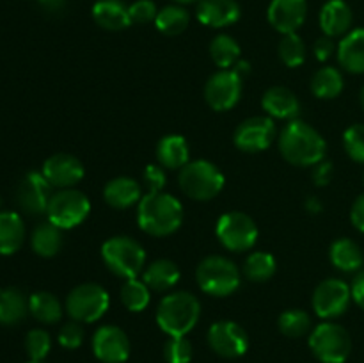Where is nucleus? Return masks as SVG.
<instances>
[{
    "label": "nucleus",
    "mask_w": 364,
    "mask_h": 363,
    "mask_svg": "<svg viewBox=\"0 0 364 363\" xmlns=\"http://www.w3.org/2000/svg\"><path fill=\"white\" fill-rule=\"evenodd\" d=\"M279 152L287 162L301 167H313L326 159V139L301 120H291L279 134Z\"/></svg>",
    "instance_id": "f257e3e1"
},
{
    "label": "nucleus",
    "mask_w": 364,
    "mask_h": 363,
    "mask_svg": "<svg viewBox=\"0 0 364 363\" xmlns=\"http://www.w3.org/2000/svg\"><path fill=\"white\" fill-rule=\"evenodd\" d=\"M183 223L180 199L167 192H148L137 205V224L151 237H167Z\"/></svg>",
    "instance_id": "f03ea898"
},
{
    "label": "nucleus",
    "mask_w": 364,
    "mask_h": 363,
    "mask_svg": "<svg viewBox=\"0 0 364 363\" xmlns=\"http://www.w3.org/2000/svg\"><path fill=\"white\" fill-rule=\"evenodd\" d=\"M201 317V302L192 292H173L160 301L156 324L169 337H187Z\"/></svg>",
    "instance_id": "7ed1b4c3"
},
{
    "label": "nucleus",
    "mask_w": 364,
    "mask_h": 363,
    "mask_svg": "<svg viewBox=\"0 0 364 363\" xmlns=\"http://www.w3.org/2000/svg\"><path fill=\"white\" fill-rule=\"evenodd\" d=\"M102 260L110 273L123 280L137 278L144 270L146 251L135 238L127 235L110 237L102 246Z\"/></svg>",
    "instance_id": "20e7f679"
},
{
    "label": "nucleus",
    "mask_w": 364,
    "mask_h": 363,
    "mask_svg": "<svg viewBox=\"0 0 364 363\" xmlns=\"http://www.w3.org/2000/svg\"><path fill=\"white\" fill-rule=\"evenodd\" d=\"M196 280L205 294L226 298L240 287V270L237 263L220 255L206 256L196 270Z\"/></svg>",
    "instance_id": "39448f33"
},
{
    "label": "nucleus",
    "mask_w": 364,
    "mask_h": 363,
    "mask_svg": "<svg viewBox=\"0 0 364 363\" xmlns=\"http://www.w3.org/2000/svg\"><path fill=\"white\" fill-rule=\"evenodd\" d=\"M178 182H180L181 191L191 199L210 201L220 194L226 180L215 164L208 160H194L181 167Z\"/></svg>",
    "instance_id": "423d86ee"
},
{
    "label": "nucleus",
    "mask_w": 364,
    "mask_h": 363,
    "mask_svg": "<svg viewBox=\"0 0 364 363\" xmlns=\"http://www.w3.org/2000/svg\"><path fill=\"white\" fill-rule=\"evenodd\" d=\"M309 347L322 363H345L352 352V338L343 326L326 320L311 331Z\"/></svg>",
    "instance_id": "0eeeda50"
},
{
    "label": "nucleus",
    "mask_w": 364,
    "mask_h": 363,
    "mask_svg": "<svg viewBox=\"0 0 364 363\" xmlns=\"http://www.w3.org/2000/svg\"><path fill=\"white\" fill-rule=\"evenodd\" d=\"M109 292L98 283L77 285L66 298L68 315L82 324L96 322L102 319L109 310Z\"/></svg>",
    "instance_id": "6e6552de"
},
{
    "label": "nucleus",
    "mask_w": 364,
    "mask_h": 363,
    "mask_svg": "<svg viewBox=\"0 0 364 363\" xmlns=\"http://www.w3.org/2000/svg\"><path fill=\"white\" fill-rule=\"evenodd\" d=\"M89 212H91V201L84 192L77 189H59L50 199L46 216L50 223L60 230H71L84 223Z\"/></svg>",
    "instance_id": "1a4fd4ad"
},
{
    "label": "nucleus",
    "mask_w": 364,
    "mask_h": 363,
    "mask_svg": "<svg viewBox=\"0 0 364 363\" xmlns=\"http://www.w3.org/2000/svg\"><path fill=\"white\" fill-rule=\"evenodd\" d=\"M217 238L228 251L244 253L255 248L258 241V226L255 219L244 212H228L217 221Z\"/></svg>",
    "instance_id": "9d476101"
},
{
    "label": "nucleus",
    "mask_w": 364,
    "mask_h": 363,
    "mask_svg": "<svg viewBox=\"0 0 364 363\" xmlns=\"http://www.w3.org/2000/svg\"><path fill=\"white\" fill-rule=\"evenodd\" d=\"M352 301L350 285L338 278H329L316 285L313 292V310L323 320H333L343 315Z\"/></svg>",
    "instance_id": "9b49d317"
},
{
    "label": "nucleus",
    "mask_w": 364,
    "mask_h": 363,
    "mask_svg": "<svg viewBox=\"0 0 364 363\" xmlns=\"http://www.w3.org/2000/svg\"><path fill=\"white\" fill-rule=\"evenodd\" d=\"M242 98V77L233 70H220L208 78L205 85V100L217 112L231 110Z\"/></svg>",
    "instance_id": "f8f14e48"
},
{
    "label": "nucleus",
    "mask_w": 364,
    "mask_h": 363,
    "mask_svg": "<svg viewBox=\"0 0 364 363\" xmlns=\"http://www.w3.org/2000/svg\"><path fill=\"white\" fill-rule=\"evenodd\" d=\"M276 139V123L270 116H255L242 121L233 134V142L240 152L258 153L269 148Z\"/></svg>",
    "instance_id": "ddd939ff"
},
{
    "label": "nucleus",
    "mask_w": 364,
    "mask_h": 363,
    "mask_svg": "<svg viewBox=\"0 0 364 363\" xmlns=\"http://www.w3.org/2000/svg\"><path fill=\"white\" fill-rule=\"evenodd\" d=\"M208 344L223 358H240L249 349V337L235 320H217L208 330Z\"/></svg>",
    "instance_id": "4468645a"
},
{
    "label": "nucleus",
    "mask_w": 364,
    "mask_h": 363,
    "mask_svg": "<svg viewBox=\"0 0 364 363\" xmlns=\"http://www.w3.org/2000/svg\"><path fill=\"white\" fill-rule=\"evenodd\" d=\"M92 352L102 363H124L130 356V338L119 326L105 324L92 335Z\"/></svg>",
    "instance_id": "2eb2a0df"
},
{
    "label": "nucleus",
    "mask_w": 364,
    "mask_h": 363,
    "mask_svg": "<svg viewBox=\"0 0 364 363\" xmlns=\"http://www.w3.org/2000/svg\"><path fill=\"white\" fill-rule=\"evenodd\" d=\"M52 185L48 184L43 173L31 171L21 178L20 185L16 189V201L23 212L31 216L46 214L48 203L52 199Z\"/></svg>",
    "instance_id": "dca6fc26"
},
{
    "label": "nucleus",
    "mask_w": 364,
    "mask_h": 363,
    "mask_svg": "<svg viewBox=\"0 0 364 363\" xmlns=\"http://www.w3.org/2000/svg\"><path fill=\"white\" fill-rule=\"evenodd\" d=\"M43 177L55 189H73L84 178V164L70 153H55L48 157L41 167Z\"/></svg>",
    "instance_id": "f3484780"
},
{
    "label": "nucleus",
    "mask_w": 364,
    "mask_h": 363,
    "mask_svg": "<svg viewBox=\"0 0 364 363\" xmlns=\"http://www.w3.org/2000/svg\"><path fill=\"white\" fill-rule=\"evenodd\" d=\"M267 18L283 36L297 32L308 18V0H272Z\"/></svg>",
    "instance_id": "a211bd4d"
},
{
    "label": "nucleus",
    "mask_w": 364,
    "mask_h": 363,
    "mask_svg": "<svg viewBox=\"0 0 364 363\" xmlns=\"http://www.w3.org/2000/svg\"><path fill=\"white\" fill-rule=\"evenodd\" d=\"M240 4L237 0H199L196 16L203 25L224 28L240 20Z\"/></svg>",
    "instance_id": "6ab92c4d"
},
{
    "label": "nucleus",
    "mask_w": 364,
    "mask_h": 363,
    "mask_svg": "<svg viewBox=\"0 0 364 363\" xmlns=\"http://www.w3.org/2000/svg\"><path fill=\"white\" fill-rule=\"evenodd\" d=\"M320 28L323 36L329 38H340L350 32L354 14L350 6L345 0H327L320 9Z\"/></svg>",
    "instance_id": "aec40b11"
},
{
    "label": "nucleus",
    "mask_w": 364,
    "mask_h": 363,
    "mask_svg": "<svg viewBox=\"0 0 364 363\" xmlns=\"http://www.w3.org/2000/svg\"><path fill=\"white\" fill-rule=\"evenodd\" d=\"M262 107L267 116L276 120H297L301 112V102L291 89L283 85H274L267 89L262 98Z\"/></svg>",
    "instance_id": "412c9836"
},
{
    "label": "nucleus",
    "mask_w": 364,
    "mask_h": 363,
    "mask_svg": "<svg viewBox=\"0 0 364 363\" xmlns=\"http://www.w3.org/2000/svg\"><path fill=\"white\" fill-rule=\"evenodd\" d=\"M103 199L112 209H130V206L139 205V201L142 199V187L135 178H112V180L107 182L105 189H103Z\"/></svg>",
    "instance_id": "4be33fe9"
},
{
    "label": "nucleus",
    "mask_w": 364,
    "mask_h": 363,
    "mask_svg": "<svg viewBox=\"0 0 364 363\" xmlns=\"http://www.w3.org/2000/svg\"><path fill=\"white\" fill-rule=\"evenodd\" d=\"M92 20L105 31H123L130 27V9L123 0H98L92 6Z\"/></svg>",
    "instance_id": "5701e85b"
},
{
    "label": "nucleus",
    "mask_w": 364,
    "mask_h": 363,
    "mask_svg": "<svg viewBox=\"0 0 364 363\" xmlns=\"http://www.w3.org/2000/svg\"><path fill=\"white\" fill-rule=\"evenodd\" d=\"M338 60L348 73H364V28H354L338 45Z\"/></svg>",
    "instance_id": "b1692460"
},
{
    "label": "nucleus",
    "mask_w": 364,
    "mask_h": 363,
    "mask_svg": "<svg viewBox=\"0 0 364 363\" xmlns=\"http://www.w3.org/2000/svg\"><path fill=\"white\" fill-rule=\"evenodd\" d=\"M188 155L191 148L183 135H164L156 144V160L166 169H181L185 164H188Z\"/></svg>",
    "instance_id": "393cba45"
},
{
    "label": "nucleus",
    "mask_w": 364,
    "mask_h": 363,
    "mask_svg": "<svg viewBox=\"0 0 364 363\" xmlns=\"http://www.w3.org/2000/svg\"><path fill=\"white\" fill-rule=\"evenodd\" d=\"M180 267L169 258H159L142 270V280L151 290L166 292L180 281Z\"/></svg>",
    "instance_id": "a878e982"
},
{
    "label": "nucleus",
    "mask_w": 364,
    "mask_h": 363,
    "mask_svg": "<svg viewBox=\"0 0 364 363\" xmlns=\"http://www.w3.org/2000/svg\"><path fill=\"white\" fill-rule=\"evenodd\" d=\"M25 242V224L20 214L0 212V255L9 256L20 251Z\"/></svg>",
    "instance_id": "bb28decb"
},
{
    "label": "nucleus",
    "mask_w": 364,
    "mask_h": 363,
    "mask_svg": "<svg viewBox=\"0 0 364 363\" xmlns=\"http://www.w3.org/2000/svg\"><path fill=\"white\" fill-rule=\"evenodd\" d=\"M331 263L341 273H358L364 265L363 249L352 238L341 237L333 242L329 251Z\"/></svg>",
    "instance_id": "cd10ccee"
},
{
    "label": "nucleus",
    "mask_w": 364,
    "mask_h": 363,
    "mask_svg": "<svg viewBox=\"0 0 364 363\" xmlns=\"http://www.w3.org/2000/svg\"><path fill=\"white\" fill-rule=\"evenodd\" d=\"M31 246L36 255L52 258L63 248V230L50 221L38 224L31 235Z\"/></svg>",
    "instance_id": "c85d7f7f"
},
{
    "label": "nucleus",
    "mask_w": 364,
    "mask_h": 363,
    "mask_svg": "<svg viewBox=\"0 0 364 363\" xmlns=\"http://www.w3.org/2000/svg\"><path fill=\"white\" fill-rule=\"evenodd\" d=\"M28 299L18 288L0 290V324L16 326L27 317Z\"/></svg>",
    "instance_id": "c756f323"
},
{
    "label": "nucleus",
    "mask_w": 364,
    "mask_h": 363,
    "mask_svg": "<svg viewBox=\"0 0 364 363\" xmlns=\"http://www.w3.org/2000/svg\"><path fill=\"white\" fill-rule=\"evenodd\" d=\"M28 312L43 324H55L63 317V305L52 292H34L28 298Z\"/></svg>",
    "instance_id": "7c9ffc66"
},
{
    "label": "nucleus",
    "mask_w": 364,
    "mask_h": 363,
    "mask_svg": "<svg viewBox=\"0 0 364 363\" xmlns=\"http://www.w3.org/2000/svg\"><path fill=\"white\" fill-rule=\"evenodd\" d=\"M191 23V14L180 4H169L162 7L155 18V25L162 34L166 36H180L187 31Z\"/></svg>",
    "instance_id": "2f4dec72"
},
{
    "label": "nucleus",
    "mask_w": 364,
    "mask_h": 363,
    "mask_svg": "<svg viewBox=\"0 0 364 363\" xmlns=\"http://www.w3.org/2000/svg\"><path fill=\"white\" fill-rule=\"evenodd\" d=\"M311 91L316 98L333 100L343 91V75L338 68H320L311 78Z\"/></svg>",
    "instance_id": "473e14b6"
},
{
    "label": "nucleus",
    "mask_w": 364,
    "mask_h": 363,
    "mask_svg": "<svg viewBox=\"0 0 364 363\" xmlns=\"http://www.w3.org/2000/svg\"><path fill=\"white\" fill-rule=\"evenodd\" d=\"M240 45L237 39L228 34H219L210 43V56L212 60L223 70H230L240 60Z\"/></svg>",
    "instance_id": "72a5a7b5"
},
{
    "label": "nucleus",
    "mask_w": 364,
    "mask_h": 363,
    "mask_svg": "<svg viewBox=\"0 0 364 363\" xmlns=\"http://www.w3.org/2000/svg\"><path fill=\"white\" fill-rule=\"evenodd\" d=\"M149 301H151V288L144 283V280H139V278L124 280L121 287V302L127 306V310L134 313L144 312Z\"/></svg>",
    "instance_id": "f704fd0d"
},
{
    "label": "nucleus",
    "mask_w": 364,
    "mask_h": 363,
    "mask_svg": "<svg viewBox=\"0 0 364 363\" xmlns=\"http://www.w3.org/2000/svg\"><path fill=\"white\" fill-rule=\"evenodd\" d=\"M277 269L276 258L267 251H255L247 256L244 263V274L249 281L263 283L274 276Z\"/></svg>",
    "instance_id": "c9c22d12"
},
{
    "label": "nucleus",
    "mask_w": 364,
    "mask_h": 363,
    "mask_svg": "<svg viewBox=\"0 0 364 363\" xmlns=\"http://www.w3.org/2000/svg\"><path fill=\"white\" fill-rule=\"evenodd\" d=\"M277 326H279L281 333L290 338L304 337L311 330V317L304 310L291 308L281 313L279 320H277Z\"/></svg>",
    "instance_id": "e433bc0d"
},
{
    "label": "nucleus",
    "mask_w": 364,
    "mask_h": 363,
    "mask_svg": "<svg viewBox=\"0 0 364 363\" xmlns=\"http://www.w3.org/2000/svg\"><path fill=\"white\" fill-rule=\"evenodd\" d=\"M306 53H308V50H306L304 41L297 32L284 34L279 41V57L288 68L302 66L306 60Z\"/></svg>",
    "instance_id": "4c0bfd02"
},
{
    "label": "nucleus",
    "mask_w": 364,
    "mask_h": 363,
    "mask_svg": "<svg viewBox=\"0 0 364 363\" xmlns=\"http://www.w3.org/2000/svg\"><path fill=\"white\" fill-rule=\"evenodd\" d=\"M52 349V338L45 330H31L25 337V351L31 359H43L48 356Z\"/></svg>",
    "instance_id": "58836bf2"
},
{
    "label": "nucleus",
    "mask_w": 364,
    "mask_h": 363,
    "mask_svg": "<svg viewBox=\"0 0 364 363\" xmlns=\"http://www.w3.org/2000/svg\"><path fill=\"white\" fill-rule=\"evenodd\" d=\"M194 349L187 337H171L164 345V358L167 363H191Z\"/></svg>",
    "instance_id": "ea45409f"
},
{
    "label": "nucleus",
    "mask_w": 364,
    "mask_h": 363,
    "mask_svg": "<svg viewBox=\"0 0 364 363\" xmlns=\"http://www.w3.org/2000/svg\"><path fill=\"white\" fill-rule=\"evenodd\" d=\"M345 152L348 153L352 160L364 164V125H352L343 134Z\"/></svg>",
    "instance_id": "a19ab883"
},
{
    "label": "nucleus",
    "mask_w": 364,
    "mask_h": 363,
    "mask_svg": "<svg viewBox=\"0 0 364 363\" xmlns=\"http://www.w3.org/2000/svg\"><path fill=\"white\" fill-rule=\"evenodd\" d=\"M84 327H82V322H77V320H71V322H66L59 331V344L63 345L64 349H78L82 344H84Z\"/></svg>",
    "instance_id": "79ce46f5"
},
{
    "label": "nucleus",
    "mask_w": 364,
    "mask_h": 363,
    "mask_svg": "<svg viewBox=\"0 0 364 363\" xmlns=\"http://www.w3.org/2000/svg\"><path fill=\"white\" fill-rule=\"evenodd\" d=\"M128 9H130L132 23H149V21H155L159 14L156 4L153 0H135L128 6Z\"/></svg>",
    "instance_id": "37998d69"
},
{
    "label": "nucleus",
    "mask_w": 364,
    "mask_h": 363,
    "mask_svg": "<svg viewBox=\"0 0 364 363\" xmlns=\"http://www.w3.org/2000/svg\"><path fill=\"white\" fill-rule=\"evenodd\" d=\"M142 182L148 192H162L166 187V171L160 164H148L142 173Z\"/></svg>",
    "instance_id": "c03bdc74"
},
{
    "label": "nucleus",
    "mask_w": 364,
    "mask_h": 363,
    "mask_svg": "<svg viewBox=\"0 0 364 363\" xmlns=\"http://www.w3.org/2000/svg\"><path fill=\"white\" fill-rule=\"evenodd\" d=\"M333 174H334V167L329 160L323 159L322 162H318L316 166H313V180L318 187H326L329 185V182L333 180Z\"/></svg>",
    "instance_id": "a18cd8bd"
},
{
    "label": "nucleus",
    "mask_w": 364,
    "mask_h": 363,
    "mask_svg": "<svg viewBox=\"0 0 364 363\" xmlns=\"http://www.w3.org/2000/svg\"><path fill=\"white\" fill-rule=\"evenodd\" d=\"M334 50H336V45H334L333 38H329V36H322V38L316 39L315 45H313V52H315V57L320 63L329 59L334 53Z\"/></svg>",
    "instance_id": "49530a36"
},
{
    "label": "nucleus",
    "mask_w": 364,
    "mask_h": 363,
    "mask_svg": "<svg viewBox=\"0 0 364 363\" xmlns=\"http://www.w3.org/2000/svg\"><path fill=\"white\" fill-rule=\"evenodd\" d=\"M350 221L354 224L355 230L363 231L364 233V192L361 196H358L350 209Z\"/></svg>",
    "instance_id": "de8ad7c7"
},
{
    "label": "nucleus",
    "mask_w": 364,
    "mask_h": 363,
    "mask_svg": "<svg viewBox=\"0 0 364 363\" xmlns=\"http://www.w3.org/2000/svg\"><path fill=\"white\" fill-rule=\"evenodd\" d=\"M350 290H352V299L358 306H361L364 310V270L358 274L354 278V283L350 285Z\"/></svg>",
    "instance_id": "09e8293b"
},
{
    "label": "nucleus",
    "mask_w": 364,
    "mask_h": 363,
    "mask_svg": "<svg viewBox=\"0 0 364 363\" xmlns=\"http://www.w3.org/2000/svg\"><path fill=\"white\" fill-rule=\"evenodd\" d=\"M38 4L46 14H53V16H57V14H60L64 9H66L68 0H38Z\"/></svg>",
    "instance_id": "8fccbe9b"
},
{
    "label": "nucleus",
    "mask_w": 364,
    "mask_h": 363,
    "mask_svg": "<svg viewBox=\"0 0 364 363\" xmlns=\"http://www.w3.org/2000/svg\"><path fill=\"white\" fill-rule=\"evenodd\" d=\"M233 71H235V73L238 75V77H242V78H244L245 75H249V73H251V64H249L247 60L240 59V60H238V63L235 64V66H233Z\"/></svg>",
    "instance_id": "3c124183"
},
{
    "label": "nucleus",
    "mask_w": 364,
    "mask_h": 363,
    "mask_svg": "<svg viewBox=\"0 0 364 363\" xmlns=\"http://www.w3.org/2000/svg\"><path fill=\"white\" fill-rule=\"evenodd\" d=\"M306 209L313 214H318L320 210H322V203H320L316 198H309L308 201H306Z\"/></svg>",
    "instance_id": "603ef678"
},
{
    "label": "nucleus",
    "mask_w": 364,
    "mask_h": 363,
    "mask_svg": "<svg viewBox=\"0 0 364 363\" xmlns=\"http://www.w3.org/2000/svg\"><path fill=\"white\" fill-rule=\"evenodd\" d=\"M174 4H180V6H187V4H194L199 2V0H173Z\"/></svg>",
    "instance_id": "864d4df0"
},
{
    "label": "nucleus",
    "mask_w": 364,
    "mask_h": 363,
    "mask_svg": "<svg viewBox=\"0 0 364 363\" xmlns=\"http://www.w3.org/2000/svg\"><path fill=\"white\" fill-rule=\"evenodd\" d=\"M359 98H361V105H363V110H364V85L361 88V95H359Z\"/></svg>",
    "instance_id": "5fc2aeb1"
},
{
    "label": "nucleus",
    "mask_w": 364,
    "mask_h": 363,
    "mask_svg": "<svg viewBox=\"0 0 364 363\" xmlns=\"http://www.w3.org/2000/svg\"><path fill=\"white\" fill-rule=\"evenodd\" d=\"M27 363H45V362H39V359H31V362H27Z\"/></svg>",
    "instance_id": "6e6d98bb"
},
{
    "label": "nucleus",
    "mask_w": 364,
    "mask_h": 363,
    "mask_svg": "<svg viewBox=\"0 0 364 363\" xmlns=\"http://www.w3.org/2000/svg\"><path fill=\"white\" fill-rule=\"evenodd\" d=\"M0 206H2V196H0Z\"/></svg>",
    "instance_id": "4d7b16f0"
}]
</instances>
